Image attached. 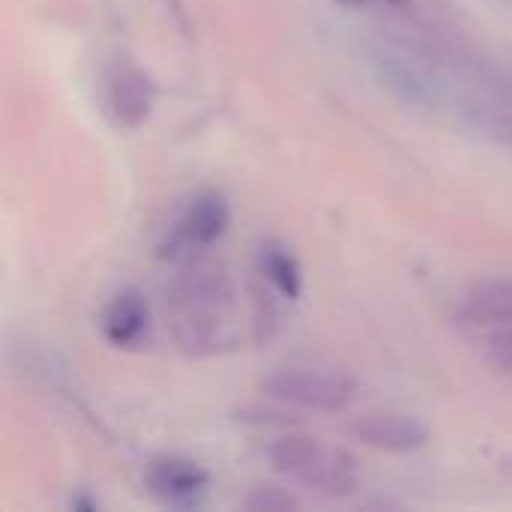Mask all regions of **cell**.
Here are the masks:
<instances>
[{
    "instance_id": "cell-1",
    "label": "cell",
    "mask_w": 512,
    "mask_h": 512,
    "mask_svg": "<svg viewBox=\"0 0 512 512\" xmlns=\"http://www.w3.org/2000/svg\"><path fill=\"white\" fill-rule=\"evenodd\" d=\"M276 471L330 495H345L357 486V462L345 450L318 444L315 438H282L270 447Z\"/></svg>"
},
{
    "instance_id": "cell-2",
    "label": "cell",
    "mask_w": 512,
    "mask_h": 512,
    "mask_svg": "<svg viewBox=\"0 0 512 512\" xmlns=\"http://www.w3.org/2000/svg\"><path fill=\"white\" fill-rule=\"evenodd\" d=\"M261 393L285 405L339 414L354 402L357 387L336 369H279L261 381Z\"/></svg>"
},
{
    "instance_id": "cell-3",
    "label": "cell",
    "mask_w": 512,
    "mask_h": 512,
    "mask_svg": "<svg viewBox=\"0 0 512 512\" xmlns=\"http://www.w3.org/2000/svg\"><path fill=\"white\" fill-rule=\"evenodd\" d=\"M348 435L366 447L387 453H411L426 447L429 429L405 414H366L348 426Z\"/></svg>"
},
{
    "instance_id": "cell-4",
    "label": "cell",
    "mask_w": 512,
    "mask_h": 512,
    "mask_svg": "<svg viewBox=\"0 0 512 512\" xmlns=\"http://www.w3.org/2000/svg\"><path fill=\"white\" fill-rule=\"evenodd\" d=\"M147 483H150L153 495H159L162 501H168L174 507H189L204 495L210 477L195 462L162 459V462H153V468L147 474Z\"/></svg>"
},
{
    "instance_id": "cell-5",
    "label": "cell",
    "mask_w": 512,
    "mask_h": 512,
    "mask_svg": "<svg viewBox=\"0 0 512 512\" xmlns=\"http://www.w3.org/2000/svg\"><path fill=\"white\" fill-rule=\"evenodd\" d=\"M459 315L477 327H512V279L477 282L465 294Z\"/></svg>"
},
{
    "instance_id": "cell-6",
    "label": "cell",
    "mask_w": 512,
    "mask_h": 512,
    "mask_svg": "<svg viewBox=\"0 0 512 512\" xmlns=\"http://www.w3.org/2000/svg\"><path fill=\"white\" fill-rule=\"evenodd\" d=\"M114 120L120 126H138L147 120L150 105H153V81L141 72V69H120V75H114L111 81V93H108Z\"/></svg>"
},
{
    "instance_id": "cell-7",
    "label": "cell",
    "mask_w": 512,
    "mask_h": 512,
    "mask_svg": "<svg viewBox=\"0 0 512 512\" xmlns=\"http://www.w3.org/2000/svg\"><path fill=\"white\" fill-rule=\"evenodd\" d=\"M228 228V204L222 195H201L192 201V207L186 210V219L180 222V243L189 246H210L216 237H222V231Z\"/></svg>"
},
{
    "instance_id": "cell-8",
    "label": "cell",
    "mask_w": 512,
    "mask_h": 512,
    "mask_svg": "<svg viewBox=\"0 0 512 512\" xmlns=\"http://www.w3.org/2000/svg\"><path fill=\"white\" fill-rule=\"evenodd\" d=\"M144 330H147V303L135 291L120 294L102 315V333L114 345L129 348L144 336Z\"/></svg>"
},
{
    "instance_id": "cell-9",
    "label": "cell",
    "mask_w": 512,
    "mask_h": 512,
    "mask_svg": "<svg viewBox=\"0 0 512 512\" xmlns=\"http://www.w3.org/2000/svg\"><path fill=\"white\" fill-rule=\"evenodd\" d=\"M261 270L264 276L285 294V297H297L300 294V267L294 261L291 252H285L282 246H267L261 249Z\"/></svg>"
},
{
    "instance_id": "cell-10",
    "label": "cell",
    "mask_w": 512,
    "mask_h": 512,
    "mask_svg": "<svg viewBox=\"0 0 512 512\" xmlns=\"http://www.w3.org/2000/svg\"><path fill=\"white\" fill-rule=\"evenodd\" d=\"M246 507L255 512H282L297 507V501L291 495L279 492V489H258L255 495H249Z\"/></svg>"
},
{
    "instance_id": "cell-11",
    "label": "cell",
    "mask_w": 512,
    "mask_h": 512,
    "mask_svg": "<svg viewBox=\"0 0 512 512\" xmlns=\"http://www.w3.org/2000/svg\"><path fill=\"white\" fill-rule=\"evenodd\" d=\"M489 360L501 372L512 375V327H504L501 333L492 336V342H489Z\"/></svg>"
}]
</instances>
